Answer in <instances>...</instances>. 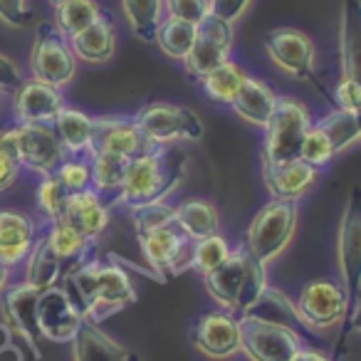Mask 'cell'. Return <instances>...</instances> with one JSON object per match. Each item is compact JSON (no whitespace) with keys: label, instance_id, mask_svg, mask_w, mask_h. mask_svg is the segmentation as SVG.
<instances>
[{"label":"cell","instance_id":"6da1fadb","mask_svg":"<svg viewBox=\"0 0 361 361\" xmlns=\"http://www.w3.org/2000/svg\"><path fill=\"white\" fill-rule=\"evenodd\" d=\"M203 282L213 300L238 317L247 314L267 290L265 265L257 262L245 245L235 247L221 267L203 277Z\"/></svg>","mask_w":361,"mask_h":361},{"label":"cell","instance_id":"7a4b0ae2","mask_svg":"<svg viewBox=\"0 0 361 361\" xmlns=\"http://www.w3.org/2000/svg\"><path fill=\"white\" fill-rule=\"evenodd\" d=\"M183 173V159L178 164H171L166 156V146L136 156L129 161L124 183H121L116 201L121 206H144V203L164 201L171 191L180 183Z\"/></svg>","mask_w":361,"mask_h":361},{"label":"cell","instance_id":"3957f363","mask_svg":"<svg viewBox=\"0 0 361 361\" xmlns=\"http://www.w3.org/2000/svg\"><path fill=\"white\" fill-rule=\"evenodd\" d=\"M297 228V203L295 201H275L255 213L245 235V247L257 262L267 265L275 260L287 245Z\"/></svg>","mask_w":361,"mask_h":361},{"label":"cell","instance_id":"277c9868","mask_svg":"<svg viewBox=\"0 0 361 361\" xmlns=\"http://www.w3.org/2000/svg\"><path fill=\"white\" fill-rule=\"evenodd\" d=\"M312 126L310 111L292 97H280L270 124L265 126L262 164H285L300 159L302 141Z\"/></svg>","mask_w":361,"mask_h":361},{"label":"cell","instance_id":"5b68a950","mask_svg":"<svg viewBox=\"0 0 361 361\" xmlns=\"http://www.w3.org/2000/svg\"><path fill=\"white\" fill-rule=\"evenodd\" d=\"M32 80H40L62 90L70 85L77 72V57L70 47V40L57 30L55 23H40L30 52Z\"/></svg>","mask_w":361,"mask_h":361},{"label":"cell","instance_id":"8992f818","mask_svg":"<svg viewBox=\"0 0 361 361\" xmlns=\"http://www.w3.org/2000/svg\"><path fill=\"white\" fill-rule=\"evenodd\" d=\"M240 324V351L250 361H292L302 351V334L290 326L265 322L255 314H243Z\"/></svg>","mask_w":361,"mask_h":361},{"label":"cell","instance_id":"52a82bcc","mask_svg":"<svg viewBox=\"0 0 361 361\" xmlns=\"http://www.w3.org/2000/svg\"><path fill=\"white\" fill-rule=\"evenodd\" d=\"M336 262L349 307L361 297V188L354 186L336 233Z\"/></svg>","mask_w":361,"mask_h":361},{"label":"cell","instance_id":"ba28073f","mask_svg":"<svg viewBox=\"0 0 361 361\" xmlns=\"http://www.w3.org/2000/svg\"><path fill=\"white\" fill-rule=\"evenodd\" d=\"M139 131L156 146L173 144L178 139L198 141L203 136V124L196 116V111L188 106L166 104V102H154L144 106L134 116Z\"/></svg>","mask_w":361,"mask_h":361},{"label":"cell","instance_id":"9c48e42d","mask_svg":"<svg viewBox=\"0 0 361 361\" xmlns=\"http://www.w3.org/2000/svg\"><path fill=\"white\" fill-rule=\"evenodd\" d=\"M233 25L216 16H206L198 23V35L193 42L191 52L186 55L183 65L186 72L193 80L201 82L208 72H213L218 65L231 60V50H233Z\"/></svg>","mask_w":361,"mask_h":361},{"label":"cell","instance_id":"30bf717a","mask_svg":"<svg viewBox=\"0 0 361 361\" xmlns=\"http://www.w3.org/2000/svg\"><path fill=\"white\" fill-rule=\"evenodd\" d=\"M265 50L280 70L290 72L297 80L312 82L326 94V87L319 82L314 70V45L305 32L295 27H277L265 37Z\"/></svg>","mask_w":361,"mask_h":361},{"label":"cell","instance_id":"8fae6325","mask_svg":"<svg viewBox=\"0 0 361 361\" xmlns=\"http://www.w3.org/2000/svg\"><path fill=\"white\" fill-rule=\"evenodd\" d=\"M16 151L23 169L42 176H52L65 161V149L52 124H16Z\"/></svg>","mask_w":361,"mask_h":361},{"label":"cell","instance_id":"7c38bea8","mask_svg":"<svg viewBox=\"0 0 361 361\" xmlns=\"http://www.w3.org/2000/svg\"><path fill=\"white\" fill-rule=\"evenodd\" d=\"M85 322V312L75 305L72 295L65 287L55 285L50 290L40 292L37 297V329L47 341L65 344L72 341Z\"/></svg>","mask_w":361,"mask_h":361},{"label":"cell","instance_id":"4fadbf2b","mask_svg":"<svg viewBox=\"0 0 361 361\" xmlns=\"http://www.w3.org/2000/svg\"><path fill=\"white\" fill-rule=\"evenodd\" d=\"M297 312L307 326L329 329L349 317V300L344 295V287L334 280H312L305 285L297 300Z\"/></svg>","mask_w":361,"mask_h":361},{"label":"cell","instance_id":"5bb4252c","mask_svg":"<svg viewBox=\"0 0 361 361\" xmlns=\"http://www.w3.org/2000/svg\"><path fill=\"white\" fill-rule=\"evenodd\" d=\"M131 302H136V292L124 267L94 260V292L85 307V319L99 324L104 317L124 310Z\"/></svg>","mask_w":361,"mask_h":361},{"label":"cell","instance_id":"9a60e30c","mask_svg":"<svg viewBox=\"0 0 361 361\" xmlns=\"http://www.w3.org/2000/svg\"><path fill=\"white\" fill-rule=\"evenodd\" d=\"M139 243L144 257L154 270L178 275V272L193 267V240L183 235V231L176 223L139 238Z\"/></svg>","mask_w":361,"mask_h":361},{"label":"cell","instance_id":"2e32d148","mask_svg":"<svg viewBox=\"0 0 361 361\" xmlns=\"http://www.w3.org/2000/svg\"><path fill=\"white\" fill-rule=\"evenodd\" d=\"M191 339L211 359H228L240 351V324L233 312H208L193 324Z\"/></svg>","mask_w":361,"mask_h":361},{"label":"cell","instance_id":"e0dca14e","mask_svg":"<svg viewBox=\"0 0 361 361\" xmlns=\"http://www.w3.org/2000/svg\"><path fill=\"white\" fill-rule=\"evenodd\" d=\"M37 297L40 292L32 285H27L25 280L20 285H11L3 292V322L13 329V334H18L32 351L35 356H40L37 341L42 339L40 329H37Z\"/></svg>","mask_w":361,"mask_h":361},{"label":"cell","instance_id":"ac0fdd59","mask_svg":"<svg viewBox=\"0 0 361 361\" xmlns=\"http://www.w3.org/2000/svg\"><path fill=\"white\" fill-rule=\"evenodd\" d=\"M65 109L62 92L40 80H23L13 94V114L18 124H52Z\"/></svg>","mask_w":361,"mask_h":361},{"label":"cell","instance_id":"d6986e66","mask_svg":"<svg viewBox=\"0 0 361 361\" xmlns=\"http://www.w3.org/2000/svg\"><path fill=\"white\" fill-rule=\"evenodd\" d=\"M154 149L159 146L141 134L134 119H94L92 154H116L131 161Z\"/></svg>","mask_w":361,"mask_h":361},{"label":"cell","instance_id":"ffe728a7","mask_svg":"<svg viewBox=\"0 0 361 361\" xmlns=\"http://www.w3.org/2000/svg\"><path fill=\"white\" fill-rule=\"evenodd\" d=\"M317 176H319V169L302 159L285 161V164H262V178L275 201L297 203L317 183Z\"/></svg>","mask_w":361,"mask_h":361},{"label":"cell","instance_id":"44dd1931","mask_svg":"<svg viewBox=\"0 0 361 361\" xmlns=\"http://www.w3.org/2000/svg\"><path fill=\"white\" fill-rule=\"evenodd\" d=\"M37 240V226L20 211H0V262L6 267L25 265Z\"/></svg>","mask_w":361,"mask_h":361},{"label":"cell","instance_id":"7402d4cb","mask_svg":"<svg viewBox=\"0 0 361 361\" xmlns=\"http://www.w3.org/2000/svg\"><path fill=\"white\" fill-rule=\"evenodd\" d=\"M60 221L80 231L87 240L94 243L102 233L109 226V206L102 201V196L94 188H87L80 193H70L65 201V211H62Z\"/></svg>","mask_w":361,"mask_h":361},{"label":"cell","instance_id":"603a6c76","mask_svg":"<svg viewBox=\"0 0 361 361\" xmlns=\"http://www.w3.org/2000/svg\"><path fill=\"white\" fill-rule=\"evenodd\" d=\"M277 102H280V94H275V90L270 85H265L262 80H255V77H247L231 106L247 124L265 129L270 124L272 114H275Z\"/></svg>","mask_w":361,"mask_h":361},{"label":"cell","instance_id":"cb8c5ba5","mask_svg":"<svg viewBox=\"0 0 361 361\" xmlns=\"http://www.w3.org/2000/svg\"><path fill=\"white\" fill-rule=\"evenodd\" d=\"M70 47L75 52V57L90 62V65L106 62L116 50V27L111 23V18L102 16L94 25L77 32L75 37H70Z\"/></svg>","mask_w":361,"mask_h":361},{"label":"cell","instance_id":"d4e9b609","mask_svg":"<svg viewBox=\"0 0 361 361\" xmlns=\"http://www.w3.org/2000/svg\"><path fill=\"white\" fill-rule=\"evenodd\" d=\"M57 139H60L62 149L67 156H90L92 154V141H94V119L87 116L80 109H65L55 116L52 121Z\"/></svg>","mask_w":361,"mask_h":361},{"label":"cell","instance_id":"484cf974","mask_svg":"<svg viewBox=\"0 0 361 361\" xmlns=\"http://www.w3.org/2000/svg\"><path fill=\"white\" fill-rule=\"evenodd\" d=\"M341 75L361 85V0L341 3Z\"/></svg>","mask_w":361,"mask_h":361},{"label":"cell","instance_id":"4316f807","mask_svg":"<svg viewBox=\"0 0 361 361\" xmlns=\"http://www.w3.org/2000/svg\"><path fill=\"white\" fill-rule=\"evenodd\" d=\"M72 344H75V361H131L129 351L90 319L82 322Z\"/></svg>","mask_w":361,"mask_h":361},{"label":"cell","instance_id":"83f0119b","mask_svg":"<svg viewBox=\"0 0 361 361\" xmlns=\"http://www.w3.org/2000/svg\"><path fill=\"white\" fill-rule=\"evenodd\" d=\"M176 226L191 240H203L221 231V216L218 208L201 198H188L176 206Z\"/></svg>","mask_w":361,"mask_h":361},{"label":"cell","instance_id":"f1b7e54d","mask_svg":"<svg viewBox=\"0 0 361 361\" xmlns=\"http://www.w3.org/2000/svg\"><path fill=\"white\" fill-rule=\"evenodd\" d=\"M62 262L55 252L50 250L45 235H37L35 245H32L30 255L25 260V282L32 285L37 292H45L55 287L62 277Z\"/></svg>","mask_w":361,"mask_h":361},{"label":"cell","instance_id":"f546056e","mask_svg":"<svg viewBox=\"0 0 361 361\" xmlns=\"http://www.w3.org/2000/svg\"><path fill=\"white\" fill-rule=\"evenodd\" d=\"M45 240L50 250L60 257L62 265H82L92 245V240H87L80 231L67 226L65 221H52L45 233Z\"/></svg>","mask_w":361,"mask_h":361},{"label":"cell","instance_id":"4dcf8cb0","mask_svg":"<svg viewBox=\"0 0 361 361\" xmlns=\"http://www.w3.org/2000/svg\"><path fill=\"white\" fill-rule=\"evenodd\" d=\"M245 80H247L245 70L228 60L223 65H218L213 72H208L201 80V87L208 94V99L218 102V104H233V99L238 97L240 87L245 85Z\"/></svg>","mask_w":361,"mask_h":361},{"label":"cell","instance_id":"1f68e13d","mask_svg":"<svg viewBox=\"0 0 361 361\" xmlns=\"http://www.w3.org/2000/svg\"><path fill=\"white\" fill-rule=\"evenodd\" d=\"M102 16L104 13H102V6L97 0H70V3H62L55 8V25L70 40L77 32L94 25Z\"/></svg>","mask_w":361,"mask_h":361},{"label":"cell","instance_id":"d6a6232c","mask_svg":"<svg viewBox=\"0 0 361 361\" xmlns=\"http://www.w3.org/2000/svg\"><path fill=\"white\" fill-rule=\"evenodd\" d=\"M121 8L139 40H156V30L164 20V0H121Z\"/></svg>","mask_w":361,"mask_h":361},{"label":"cell","instance_id":"836d02e7","mask_svg":"<svg viewBox=\"0 0 361 361\" xmlns=\"http://www.w3.org/2000/svg\"><path fill=\"white\" fill-rule=\"evenodd\" d=\"M314 126H319L329 136L336 154L351 149L356 141H361V116L354 114V111L334 109L326 116H322L319 121H314Z\"/></svg>","mask_w":361,"mask_h":361},{"label":"cell","instance_id":"e575fe53","mask_svg":"<svg viewBox=\"0 0 361 361\" xmlns=\"http://www.w3.org/2000/svg\"><path fill=\"white\" fill-rule=\"evenodd\" d=\"M196 35H198V25L169 16L166 20H161L159 30H156V42H159V47L169 57H173V60H186L193 42H196Z\"/></svg>","mask_w":361,"mask_h":361},{"label":"cell","instance_id":"d590c367","mask_svg":"<svg viewBox=\"0 0 361 361\" xmlns=\"http://www.w3.org/2000/svg\"><path fill=\"white\" fill-rule=\"evenodd\" d=\"M92 166V188L99 196L104 193H119L121 183H124L126 169H129V159L116 154H90Z\"/></svg>","mask_w":361,"mask_h":361},{"label":"cell","instance_id":"8d00e7d4","mask_svg":"<svg viewBox=\"0 0 361 361\" xmlns=\"http://www.w3.org/2000/svg\"><path fill=\"white\" fill-rule=\"evenodd\" d=\"M247 314H255L265 322H272V324L290 326V329H295L297 334H302V326H305L297 307L292 305L285 295H280L277 290H270V287H267L265 295L260 297V302H257Z\"/></svg>","mask_w":361,"mask_h":361},{"label":"cell","instance_id":"74e56055","mask_svg":"<svg viewBox=\"0 0 361 361\" xmlns=\"http://www.w3.org/2000/svg\"><path fill=\"white\" fill-rule=\"evenodd\" d=\"M231 252H233L231 243L221 233H216L211 238H203V240H193V270L206 277L208 272L221 267L231 257Z\"/></svg>","mask_w":361,"mask_h":361},{"label":"cell","instance_id":"f35d334b","mask_svg":"<svg viewBox=\"0 0 361 361\" xmlns=\"http://www.w3.org/2000/svg\"><path fill=\"white\" fill-rule=\"evenodd\" d=\"M131 221H134L136 235L144 238V235H149V233L159 231V228L176 223V208L169 206L166 201L144 203V206L131 208Z\"/></svg>","mask_w":361,"mask_h":361},{"label":"cell","instance_id":"ab89813d","mask_svg":"<svg viewBox=\"0 0 361 361\" xmlns=\"http://www.w3.org/2000/svg\"><path fill=\"white\" fill-rule=\"evenodd\" d=\"M52 176L60 180L67 193L87 191V188H92L90 156H65V161L57 166V171Z\"/></svg>","mask_w":361,"mask_h":361},{"label":"cell","instance_id":"60d3db41","mask_svg":"<svg viewBox=\"0 0 361 361\" xmlns=\"http://www.w3.org/2000/svg\"><path fill=\"white\" fill-rule=\"evenodd\" d=\"M67 196H70V193L62 188V183L55 178V176H42L40 183H37L35 201H37V211L45 216L47 223L60 221L62 211H65Z\"/></svg>","mask_w":361,"mask_h":361},{"label":"cell","instance_id":"b9f144b4","mask_svg":"<svg viewBox=\"0 0 361 361\" xmlns=\"http://www.w3.org/2000/svg\"><path fill=\"white\" fill-rule=\"evenodd\" d=\"M334 156H336V151H334V146H331L329 136H326L319 126L312 124L305 136V141H302L300 159L307 161L310 166H314V169H319V166L329 164Z\"/></svg>","mask_w":361,"mask_h":361},{"label":"cell","instance_id":"7bdbcfd3","mask_svg":"<svg viewBox=\"0 0 361 361\" xmlns=\"http://www.w3.org/2000/svg\"><path fill=\"white\" fill-rule=\"evenodd\" d=\"M334 104H336V109L354 111V114L361 116V85L359 82L341 75L339 85H336V90H334Z\"/></svg>","mask_w":361,"mask_h":361},{"label":"cell","instance_id":"ee69618b","mask_svg":"<svg viewBox=\"0 0 361 361\" xmlns=\"http://www.w3.org/2000/svg\"><path fill=\"white\" fill-rule=\"evenodd\" d=\"M166 8L171 18L193 23V25H198L208 16V0H166Z\"/></svg>","mask_w":361,"mask_h":361},{"label":"cell","instance_id":"f6af8a7d","mask_svg":"<svg viewBox=\"0 0 361 361\" xmlns=\"http://www.w3.org/2000/svg\"><path fill=\"white\" fill-rule=\"evenodd\" d=\"M0 20L13 27H25L30 23L27 0H0Z\"/></svg>","mask_w":361,"mask_h":361},{"label":"cell","instance_id":"bcb514c9","mask_svg":"<svg viewBox=\"0 0 361 361\" xmlns=\"http://www.w3.org/2000/svg\"><path fill=\"white\" fill-rule=\"evenodd\" d=\"M250 0H208V16H216L226 23H235L247 11Z\"/></svg>","mask_w":361,"mask_h":361},{"label":"cell","instance_id":"7dc6e473","mask_svg":"<svg viewBox=\"0 0 361 361\" xmlns=\"http://www.w3.org/2000/svg\"><path fill=\"white\" fill-rule=\"evenodd\" d=\"M20 171H23L20 161H18L13 154H8V151L0 149V193L11 191V188L16 186Z\"/></svg>","mask_w":361,"mask_h":361},{"label":"cell","instance_id":"c3c4849f","mask_svg":"<svg viewBox=\"0 0 361 361\" xmlns=\"http://www.w3.org/2000/svg\"><path fill=\"white\" fill-rule=\"evenodd\" d=\"M20 85H23L20 67H18L11 57L0 55V90H13V92H16Z\"/></svg>","mask_w":361,"mask_h":361},{"label":"cell","instance_id":"681fc988","mask_svg":"<svg viewBox=\"0 0 361 361\" xmlns=\"http://www.w3.org/2000/svg\"><path fill=\"white\" fill-rule=\"evenodd\" d=\"M0 361H23V351L18 344H8L0 349Z\"/></svg>","mask_w":361,"mask_h":361},{"label":"cell","instance_id":"f907efd6","mask_svg":"<svg viewBox=\"0 0 361 361\" xmlns=\"http://www.w3.org/2000/svg\"><path fill=\"white\" fill-rule=\"evenodd\" d=\"M349 326L356 331H361V297L351 305V310H349Z\"/></svg>","mask_w":361,"mask_h":361},{"label":"cell","instance_id":"816d5d0a","mask_svg":"<svg viewBox=\"0 0 361 361\" xmlns=\"http://www.w3.org/2000/svg\"><path fill=\"white\" fill-rule=\"evenodd\" d=\"M292 361H329L324 354H319V351H310V349H302L300 354L295 356Z\"/></svg>","mask_w":361,"mask_h":361},{"label":"cell","instance_id":"f5cc1de1","mask_svg":"<svg viewBox=\"0 0 361 361\" xmlns=\"http://www.w3.org/2000/svg\"><path fill=\"white\" fill-rule=\"evenodd\" d=\"M11 272H13L11 267H6L3 262H0V295L11 287Z\"/></svg>","mask_w":361,"mask_h":361},{"label":"cell","instance_id":"db71d44e","mask_svg":"<svg viewBox=\"0 0 361 361\" xmlns=\"http://www.w3.org/2000/svg\"><path fill=\"white\" fill-rule=\"evenodd\" d=\"M8 344H13V329L6 324V322H0V349Z\"/></svg>","mask_w":361,"mask_h":361},{"label":"cell","instance_id":"11a10c76","mask_svg":"<svg viewBox=\"0 0 361 361\" xmlns=\"http://www.w3.org/2000/svg\"><path fill=\"white\" fill-rule=\"evenodd\" d=\"M52 3V8H57V6H62V3H70V0H50Z\"/></svg>","mask_w":361,"mask_h":361},{"label":"cell","instance_id":"9f6ffc18","mask_svg":"<svg viewBox=\"0 0 361 361\" xmlns=\"http://www.w3.org/2000/svg\"><path fill=\"white\" fill-rule=\"evenodd\" d=\"M3 92H6V90H0V104H3Z\"/></svg>","mask_w":361,"mask_h":361}]
</instances>
